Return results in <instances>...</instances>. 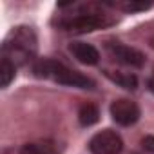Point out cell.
<instances>
[{
	"instance_id": "1",
	"label": "cell",
	"mask_w": 154,
	"mask_h": 154,
	"mask_svg": "<svg viewBox=\"0 0 154 154\" xmlns=\"http://www.w3.org/2000/svg\"><path fill=\"white\" fill-rule=\"evenodd\" d=\"M36 53V36L31 27H17L11 31L8 40L2 45V58H8L11 63L20 65L31 60Z\"/></svg>"
},
{
	"instance_id": "2",
	"label": "cell",
	"mask_w": 154,
	"mask_h": 154,
	"mask_svg": "<svg viewBox=\"0 0 154 154\" xmlns=\"http://www.w3.org/2000/svg\"><path fill=\"white\" fill-rule=\"evenodd\" d=\"M35 72L36 76L42 78H53L54 82L62 84V85H69V87H78V89H93L94 82L87 76H84L78 71H72L69 67H65L60 62L54 60H40L35 65Z\"/></svg>"
},
{
	"instance_id": "3",
	"label": "cell",
	"mask_w": 154,
	"mask_h": 154,
	"mask_svg": "<svg viewBox=\"0 0 154 154\" xmlns=\"http://www.w3.org/2000/svg\"><path fill=\"white\" fill-rule=\"evenodd\" d=\"M109 24L111 20L107 18V15H102L98 11H80V13L65 18L62 22V27L71 33H91Z\"/></svg>"
},
{
	"instance_id": "4",
	"label": "cell",
	"mask_w": 154,
	"mask_h": 154,
	"mask_svg": "<svg viewBox=\"0 0 154 154\" xmlns=\"http://www.w3.org/2000/svg\"><path fill=\"white\" fill-rule=\"evenodd\" d=\"M89 149L93 154H120L123 149V141L118 132L107 129L91 138Z\"/></svg>"
},
{
	"instance_id": "5",
	"label": "cell",
	"mask_w": 154,
	"mask_h": 154,
	"mask_svg": "<svg viewBox=\"0 0 154 154\" xmlns=\"http://www.w3.org/2000/svg\"><path fill=\"white\" fill-rule=\"evenodd\" d=\"M111 116H112V120L116 123L127 127V125H132V123L138 122V118H140V107L132 100L120 98V100H116L111 105Z\"/></svg>"
},
{
	"instance_id": "6",
	"label": "cell",
	"mask_w": 154,
	"mask_h": 154,
	"mask_svg": "<svg viewBox=\"0 0 154 154\" xmlns=\"http://www.w3.org/2000/svg\"><path fill=\"white\" fill-rule=\"evenodd\" d=\"M109 53L112 54V58H116V62L123 63V65H131V67H141L145 63V56L141 51L129 47V45H122V44H111L109 45Z\"/></svg>"
},
{
	"instance_id": "7",
	"label": "cell",
	"mask_w": 154,
	"mask_h": 154,
	"mask_svg": "<svg viewBox=\"0 0 154 154\" xmlns=\"http://www.w3.org/2000/svg\"><path fill=\"white\" fill-rule=\"evenodd\" d=\"M69 51L76 60L85 65H94L100 60V53L96 51V47L91 44H85V42H72L69 45Z\"/></svg>"
},
{
	"instance_id": "8",
	"label": "cell",
	"mask_w": 154,
	"mask_h": 154,
	"mask_svg": "<svg viewBox=\"0 0 154 154\" xmlns=\"http://www.w3.org/2000/svg\"><path fill=\"white\" fill-rule=\"evenodd\" d=\"M98 118H100V112H98V107H96V105H93V103H85V105H82V107H80L78 120H80V123H82V125L89 127V125L96 123V122H98Z\"/></svg>"
},
{
	"instance_id": "9",
	"label": "cell",
	"mask_w": 154,
	"mask_h": 154,
	"mask_svg": "<svg viewBox=\"0 0 154 154\" xmlns=\"http://www.w3.org/2000/svg\"><path fill=\"white\" fill-rule=\"evenodd\" d=\"M20 154H56V150L51 141H38V143L24 145Z\"/></svg>"
},
{
	"instance_id": "10",
	"label": "cell",
	"mask_w": 154,
	"mask_h": 154,
	"mask_svg": "<svg viewBox=\"0 0 154 154\" xmlns=\"http://www.w3.org/2000/svg\"><path fill=\"white\" fill-rule=\"evenodd\" d=\"M15 71H17V65L11 63L8 58H2V62H0V85L8 87L15 80Z\"/></svg>"
},
{
	"instance_id": "11",
	"label": "cell",
	"mask_w": 154,
	"mask_h": 154,
	"mask_svg": "<svg viewBox=\"0 0 154 154\" xmlns=\"http://www.w3.org/2000/svg\"><path fill=\"white\" fill-rule=\"evenodd\" d=\"M111 76V80L116 82L120 87L123 89H129V91H134L136 85H138V80H136V76L131 74V72H109Z\"/></svg>"
},
{
	"instance_id": "12",
	"label": "cell",
	"mask_w": 154,
	"mask_h": 154,
	"mask_svg": "<svg viewBox=\"0 0 154 154\" xmlns=\"http://www.w3.org/2000/svg\"><path fill=\"white\" fill-rule=\"evenodd\" d=\"M111 6H114V8H120V9H123V11H143V9H149L152 4H145V2H122V4H111Z\"/></svg>"
},
{
	"instance_id": "13",
	"label": "cell",
	"mask_w": 154,
	"mask_h": 154,
	"mask_svg": "<svg viewBox=\"0 0 154 154\" xmlns=\"http://www.w3.org/2000/svg\"><path fill=\"white\" fill-rule=\"evenodd\" d=\"M141 145H143L145 150L154 152V136H145V138L141 140Z\"/></svg>"
},
{
	"instance_id": "14",
	"label": "cell",
	"mask_w": 154,
	"mask_h": 154,
	"mask_svg": "<svg viewBox=\"0 0 154 154\" xmlns=\"http://www.w3.org/2000/svg\"><path fill=\"white\" fill-rule=\"evenodd\" d=\"M149 89L152 91V94H154V74L150 76V80H149Z\"/></svg>"
}]
</instances>
